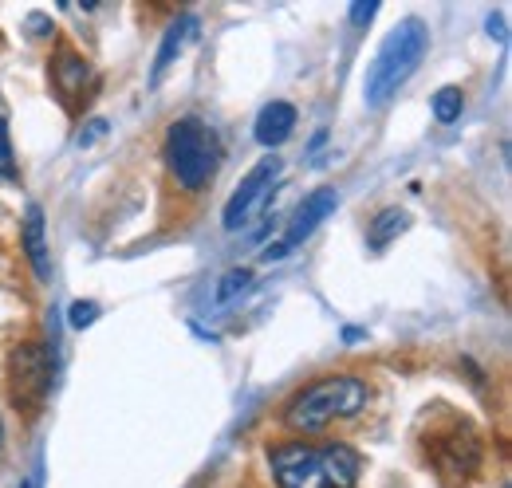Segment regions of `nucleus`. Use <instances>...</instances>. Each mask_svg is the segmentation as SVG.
<instances>
[{"mask_svg":"<svg viewBox=\"0 0 512 488\" xmlns=\"http://www.w3.org/2000/svg\"><path fill=\"white\" fill-rule=\"evenodd\" d=\"M20 488H32V485H20Z\"/></svg>","mask_w":512,"mask_h":488,"instance_id":"4be33fe9","label":"nucleus"},{"mask_svg":"<svg viewBox=\"0 0 512 488\" xmlns=\"http://www.w3.org/2000/svg\"><path fill=\"white\" fill-rule=\"evenodd\" d=\"M375 16H379V0H355L351 4V24L355 28H367Z\"/></svg>","mask_w":512,"mask_h":488,"instance_id":"6ab92c4d","label":"nucleus"},{"mask_svg":"<svg viewBox=\"0 0 512 488\" xmlns=\"http://www.w3.org/2000/svg\"><path fill=\"white\" fill-rule=\"evenodd\" d=\"M268 465H272L276 488H327L320 445H308V441H276L268 449Z\"/></svg>","mask_w":512,"mask_h":488,"instance_id":"20e7f679","label":"nucleus"},{"mask_svg":"<svg viewBox=\"0 0 512 488\" xmlns=\"http://www.w3.org/2000/svg\"><path fill=\"white\" fill-rule=\"evenodd\" d=\"M477 457H481V445H477V437L465 426H453L434 445V465L446 473L449 481H465L477 469Z\"/></svg>","mask_w":512,"mask_h":488,"instance_id":"0eeeda50","label":"nucleus"},{"mask_svg":"<svg viewBox=\"0 0 512 488\" xmlns=\"http://www.w3.org/2000/svg\"><path fill=\"white\" fill-rule=\"evenodd\" d=\"M166 166H170L174 182L182 189H190V193L205 189L213 182L217 166H221L217 134L201 119H193V115L170 122V130H166Z\"/></svg>","mask_w":512,"mask_h":488,"instance_id":"7ed1b4c3","label":"nucleus"},{"mask_svg":"<svg viewBox=\"0 0 512 488\" xmlns=\"http://www.w3.org/2000/svg\"><path fill=\"white\" fill-rule=\"evenodd\" d=\"M430 52V28L418 20V16H406L390 28V36L383 40V48L375 52V60L367 67V79H363V99L367 107L383 111L386 103L410 83V75L422 67Z\"/></svg>","mask_w":512,"mask_h":488,"instance_id":"f257e3e1","label":"nucleus"},{"mask_svg":"<svg viewBox=\"0 0 512 488\" xmlns=\"http://www.w3.org/2000/svg\"><path fill=\"white\" fill-rule=\"evenodd\" d=\"M276 178H280V158H264V162H256L253 170L241 178L237 193L225 201V213H221V221H225L229 233H237L256 209L268 201V193H272V182H276Z\"/></svg>","mask_w":512,"mask_h":488,"instance_id":"423d86ee","label":"nucleus"},{"mask_svg":"<svg viewBox=\"0 0 512 488\" xmlns=\"http://www.w3.org/2000/svg\"><path fill=\"white\" fill-rule=\"evenodd\" d=\"M335 205H339V193H335L331 185H320L316 193H308V197L296 205V213H292V225H288V233H284V248L292 252L300 241H308L323 221L335 213Z\"/></svg>","mask_w":512,"mask_h":488,"instance_id":"6e6552de","label":"nucleus"},{"mask_svg":"<svg viewBox=\"0 0 512 488\" xmlns=\"http://www.w3.org/2000/svg\"><path fill=\"white\" fill-rule=\"evenodd\" d=\"M67 319H71V327H91L95 319H99V304L95 300H79V304H71V311H67Z\"/></svg>","mask_w":512,"mask_h":488,"instance_id":"a211bd4d","label":"nucleus"},{"mask_svg":"<svg viewBox=\"0 0 512 488\" xmlns=\"http://www.w3.org/2000/svg\"><path fill=\"white\" fill-rule=\"evenodd\" d=\"M197 32H201V20L186 12V16H178L170 28H166V36H162V48H158V56H154V83H162V75L174 67V60L190 48L193 40H197Z\"/></svg>","mask_w":512,"mask_h":488,"instance_id":"f8f14e48","label":"nucleus"},{"mask_svg":"<svg viewBox=\"0 0 512 488\" xmlns=\"http://www.w3.org/2000/svg\"><path fill=\"white\" fill-rule=\"evenodd\" d=\"M20 166H16V150H12V134H8V119L0 115V182H16Z\"/></svg>","mask_w":512,"mask_h":488,"instance_id":"f3484780","label":"nucleus"},{"mask_svg":"<svg viewBox=\"0 0 512 488\" xmlns=\"http://www.w3.org/2000/svg\"><path fill=\"white\" fill-rule=\"evenodd\" d=\"M406 225H410V213L398 209V205H386V209H379V213L371 217V225H367V244H371L375 252H383L394 237L406 233Z\"/></svg>","mask_w":512,"mask_h":488,"instance_id":"4468645a","label":"nucleus"},{"mask_svg":"<svg viewBox=\"0 0 512 488\" xmlns=\"http://www.w3.org/2000/svg\"><path fill=\"white\" fill-rule=\"evenodd\" d=\"M461 107H465L461 87H442V91H434V99H430V111H434V119L438 122L461 119Z\"/></svg>","mask_w":512,"mask_h":488,"instance_id":"dca6fc26","label":"nucleus"},{"mask_svg":"<svg viewBox=\"0 0 512 488\" xmlns=\"http://www.w3.org/2000/svg\"><path fill=\"white\" fill-rule=\"evenodd\" d=\"M249 284H253V272H249V268H229V272L217 280L213 304H229V300H237V296H241Z\"/></svg>","mask_w":512,"mask_h":488,"instance_id":"2eb2a0df","label":"nucleus"},{"mask_svg":"<svg viewBox=\"0 0 512 488\" xmlns=\"http://www.w3.org/2000/svg\"><path fill=\"white\" fill-rule=\"evenodd\" d=\"M0 445H4V426H0Z\"/></svg>","mask_w":512,"mask_h":488,"instance_id":"412c9836","label":"nucleus"},{"mask_svg":"<svg viewBox=\"0 0 512 488\" xmlns=\"http://www.w3.org/2000/svg\"><path fill=\"white\" fill-rule=\"evenodd\" d=\"M20 244L24 256L36 272V280H52V260H48V229H44V209L28 205L24 209V225H20Z\"/></svg>","mask_w":512,"mask_h":488,"instance_id":"9b49d317","label":"nucleus"},{"mask_svg":"<svg viewBox=\"0 0 512 488\" xmlns=\"http://www.w3.org/2000/svg\"><path fill=\"white\" fill-rule=\"evenodd\" d=\"M320 457H323V473H327V488L359 485V473H363V457H359V449H351L347 441H323Z\"/></svg>","mask_w":512,"mask_h":488,"instance_id":"9d476101","label":"nucleus"},{"mask_svg":"<svg viewBox=\"0 0 512 488\" xmlns=\"http://www.w3.org/2000/svg\"><path fill=\"white\" fill-rule=\"evenodd\" d=\"M371 390L363 378L355 374H327L316 378L312 386L296 390L284 406V426L296 433H320L323 426H331L335 418H355L367 406Z\"/></svg>","mask_w":512,"mask_h":488,"instance_id":"f03ea898","label":"nucleus"},{"mask_svg":"<svg viewBox=\"0 0 512 488\" xmlns=\"http://www.w3.org/2000/svg\"><path fill=\"white\" fill-rule=\"evenodd\" d=\"M8 378H12V398L20 406H40L52 390V355L40 343H20L8 359Z\"/></svg>","mask_w":512,"mask_h":488,"instance_id":"39448f33","label":"nucleus"},{"mask_svg":"<svg viewBox=\"0 0 512 488\" xmlns=\"http://www.w3.org/2000/svg\"><path fill=\"white\" fill-rule=\"evenodd\" d=\"M253 130H256V142H260V146H268V150L284 146V142L292 138V130H296V107L284 103V99H272L268 107H260Z\"/></svg>","mask_w":512,"mask_h":488,"instance_id":"ddd939ff","label":"nucleus"},{"mask_svg":"<svg viewBox=\"0 0 512 488\" xmlns=\"http://www.w3.org/2000/svg\"><path fill=\"white\" fill-rule=\"evenodd\" d=\"M103 130H107V122H103V119H91V122H87V134H79V146H91V142H95V138H99Z\"/></svg>","mask_w":512,"mask_h":488,"instance_id":"aec40b11","label":"nucleus"},{"mask_svg":"<svg viewBox=\"0 0 512 488\" xmlns=\"http://www.w3.org/2000/svg\"><path fill=\"white\" fill-rule=\"evenodd\" d=\"M87 83H91V63H87V56H79L75 48L60 44L56 56H52V87H56V95L64 99L67 107H75L83 99Z\"/></svg>","mask_w":512,"mask_h":488,"instance_id":"1a4fd4ad","label":"nucleus"}]
</instances>
